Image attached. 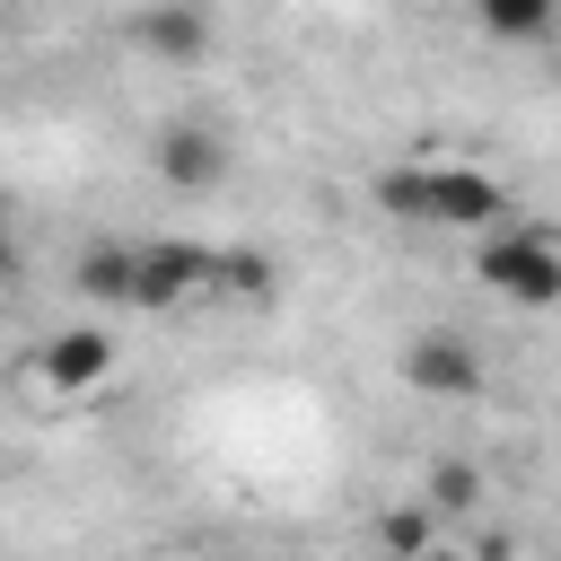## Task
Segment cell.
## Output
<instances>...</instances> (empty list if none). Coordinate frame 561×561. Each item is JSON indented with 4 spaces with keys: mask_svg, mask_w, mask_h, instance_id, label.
<instances>
[{
    "mask_svg": "<svg viewBox=\"0 0 561 561\" xmlns=\"http://www.w3.org/2000/svg\"><path fill=\"white\" fill-rule=\"evenodd\" d=\"M403 386L412 394H438V403H465V394H482V351L465 333L430 324V333L403 342Z\"/></svg>",
    "mask_w": 561,
    "mask_h": 561,
    "instance_id": "obj_4",
    "label": "cell"
},
{
    "mask_svg": "<svg viewBox=\"0 0 561 561\" xmlns=\"http://www.w3.org/2000/svg\"><path fill=\"white\" fill-rule=\"evenodd\" d=\"M412 561H465V552H438V543H421V552H412Z\"/></svg>",
    "mask_w": 561,
    "mask_h": 561,
    "instance_id": "obj_14",
    "label": "cell"
},
{
    "mask_svg": "<svg viewBox=\"0 0 561 561\" xmlns=\"http://www.w3.org/2000/svg\"><path fill=\"white\" fill-rule=\"evenodd\" d=\"M35 377H44L53 394H88V386H105V377H114V333H96V324L53 333V342L35 351Z\"/></svg>",
    "mask_w": 561,
    "mask_h": 561,
    "instance_id": "obj_6",
    "label": "cell"
},
{
    "mask_svg": "<svg viewBox=\"0 0 561 561\" xmlns=\"http://www.w3.org/2000/svg\"><path fill=\"white\" fill-rule=\"evenodd\" d=\"M18 272V237H9V210H0V280Z\"/></svg>",
    "mask_w": 561,
    "mask_h": 561,
    "instance_id": "obj_13",
    "label": "cell"
},
{
    "mask_svg": "<svg viewBox=\"0 0 561 561\" xmlns=\"http://www.w3.org/2000/svg\"><path fill=\"white\" fill-rule=\"evenodd\" d=\"M482 280L500 289V298H517V307H552L561 298V245L543 237V228H482Z\"/></svg>",
    "mask_w": 561,
    "mask_h": 561,
    "instance_id": "obj_2",
    "label": "cell"
},
{
    "mask_svg": "<svg viewBox=\"0 0 561 561\" xmlns=\"http://www.w3.org/2000/svg\"><path fill=\"white\" fill-rule=\"evenodd\" d=\"M473 18H482V35H500V44H543L552 18H561V0H473Z\"/></svg>",
    "mask_w": 561,
    "mask_h": 561,
    "instance_id": "obj_9",
    "label": "cell"
},
{
    "mask_svg": "<svg viewBox=\"0 0 561 561\" xmlns=\"http://www.w3.org/2000/svg\"><path fill=\"white\" fill-rule=\"evenodd\" d=\"M202 289V245L193 237H140L131 245V272H123V307L140 316H167Z\"/></svg>",
    "mask_w": 561,
    "mask_h": 561,
    "instance_id": "obj_3",
    "label": "cell"
},
{
    "mask_svg": "<svg viewBox=\"0 0 561 561\" xmlns=\"http://www.w3.org/2000/svg\"><path fill=\"white\" fill-rule=\"evenodd\" d=\"M377 543H386V561H412L421 543H438V508H430V500L386 508V517H377Z\"/></svg>",
    "mask_w": 561,
    "mask_h": 561,
    "instance_id": "obj_10",
    "label": "cell"
},
{
    "mask_svg": "<svg viewBox=\"0 0 561 561\" xmlns=\"http://www.w3.org/2000/svg\"><path fill=\"white\" fill-rule=\"evenodd\" d=\"M123 272H131V245H88V254L70 263V289H79V298H114V307H123Z\"/></svg>",
    "mask_w": 561,
    "mask_h": 561,
    "instance_id": "obj_11",
    "label": "cell"
},
{
    "mask_svg": "<svg viewBox=\"0 0 561 561\" xmlns=\"http://www.w3.org/2000/svg\"><path fill=\"white\" fill-rule=\"evenodd\" d=\"M421 491H430V508H438V517H456V508H473V500H482V473H473L465 456H447V465H430V482H421Z\"/></svg>",
    "mask_w": 561,
    "mask_h": 561,
    "instance_id": "obj_12",
    "label": "cell"
},
{
    "mask_svg": "<svg viewBox=\"0 0 561 561\" xmlns=\"http://www.w3.org/2000/svg\"><path fill=\"white\" fill-rule=\"evenodd\" d=\"M202 289H219L237 307H272L280 298V263L263 245H202Z\"/></svg>",
    "mask_w": 561,
    "mask_h": 561,
    "instance_id": "obj_8",
    "label": "cell"
},
{
    "mask_svg": "<svg viewBox=\"0 0 561 561\" xmlns=\"http://www.w3.org/2000/svg\"><path fill=\"white\" fill-rule=\"evenodd\" d=\"M131 44L158 53V61H202V53H210V9H202V0H140Z\"/></svg>",
    "mask_w": 561,
    "mask_h": 561,
    "instance_id": "obj_7",
    "label": "cell"
},
{
    "mask_svg": "<svg viewBox=\"0 0 561 561\" xmlns=\"http://www.w3.org/2000/svg\"><path fill=\"white\" fill-rule=\"evenodd\" d=\"M377 210L403 219V228H500L508 184L482 175V167H386Z\"/></svg>",
    "mask_w": 561,
    "mask_h": 561,
    "instance_id": "obj_1",
    "label": "cell"
},
{
    "mask_svg": "<svg viewBox=\"0 0 561 561\" xmlns=\"http://www.w3.org/2000/svg\"><path fill=\"white\" fill-rule=\"evenodd\" d=\"M158 175H167L175 193H219V184H228V140H219L210 123H167V131H158Z\"/></svg>",
    "mask_w": 561,
    "mask_h": 561,
    "instance_id": "obj_5",
    "label": "cell"
}]
</instances>
